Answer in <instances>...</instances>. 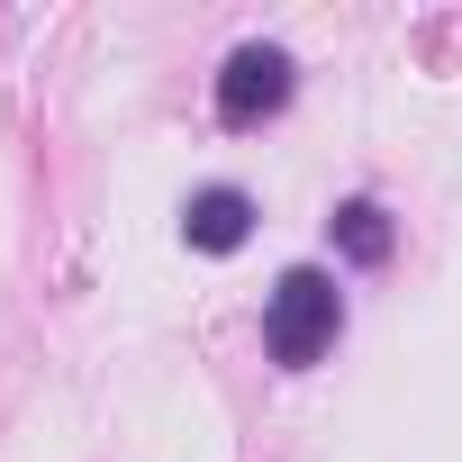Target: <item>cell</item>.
I'll return each mask as SVG.
<instances>
[{
  "instance_id": "cell-1",
  "label": "cell",
  "mask_w": 462,
  "mask_h": 462,
  "mask_svg": "<svg viewBox=\"0 0 462 462\" xmlns=\"http://www.w3.org/2000/svg\"><path fill=\"white\" fill-rule=\"evenodd\" d=\"M336 327H345L336 273H318V263H291V273L273 282V309H263V345H273V363H282V372H309V363L336 345Z\"/></svg>"
},
{
  "instance_id": "cell-2",
  "label": "cell",
  "mask_w": 462,
  "mask_h": 462,
  "mask_svg": "<svg viewBox=\"0 0 462 462\" xmlns=\"http://www.w3.org/2000/svg\"><path fill=\"white\" fill-rule=\"evenodd\" d=\"M291 109V55L282 46H236L217 73V127H263Z\"/></svg>"
},
{
  "instance_id": "cell-3",
  "label": "cell",
  "mask_w": 462,
  "mask_h": 462,
  "mask_svg": "<svg viewBox=\"0 0 462 462\" xmlns=\"http://www.w3.org/2000/svg\"><path fill=\"white\" fill-rule=\"evenodd\" d=\"M181 236H190L199 254H236V245L254 236V199H245L236 181H208V190H190V208H181Z\"/></svg>"
},
{
  "instance_id": "cell-4",
  "label": "cell",
  "mask_w": 462,
  "mask_h": 462,
  "mask_svg": "<svg viewBox=\"0 0 462 462\" xmlns=\"http://www.w3.org/2000/svg\"><path fill=\"white\" fill-rule=\"evenodd\" d=\"M336 254H345V263H390V217H381L372 199H345V208H336Z\"/></svg>"
}]
</instances>
